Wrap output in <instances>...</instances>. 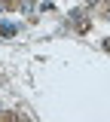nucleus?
Masks as SVG:
<instances>
[{
    "label": "nucleus",
    "instance_id": "obj_1",
    "mask_svg": "<svg viewBox=\"0 0 110 122\" xmlns=\"http://www.w3.org/2000/svg\"><path fill=\"white\" fill-rule=\"evenodd\" d=\"M0 34H6V37H12V34H16V25H9V21H3V25H0Z\"/></svg>",
    "mask_w": 110,
    "mask_h": 122
}]
</instances>
